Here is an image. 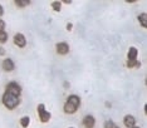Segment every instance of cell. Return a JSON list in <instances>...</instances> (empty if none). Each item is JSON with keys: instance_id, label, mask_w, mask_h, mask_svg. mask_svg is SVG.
I'll use <instances>...</instances> for the list:
<instances>
[{"instance_id": "6da1fadb", "label": "cell", "mask_w": 147, "mask_h": 128, "mask_svg": "<svg viewBox=\"0 0 147 128\" xmlns=\"http://www.w3.org/2000/svg\"><path fill=\"white\" fill-rule=\"evenodd\" d=\"M79 106H81V98H79L77 94H72V96L68 97L67 102L64 103L63 109H64V112L67 114H73L78 110Z\"/></svg>"}, {"instance_id": "7a4b0ae2", "label": "cell", "mask_w": 147, "mask_h": 128, "mask_svg": "<svg viewBox=\"0 0 147 128\" xmlns=\"http://www.w3.org/2000/svg\"><path fill=\"white\" fill-rule=\"evenodd\" d=\"M1 102L8 109H14V108H16V107L19 106V104H20V97L5 92L4 94H3Z\"/></svg>"}, {"instance_id": "3957f363", "label": "cell", "mask_w": 147, "mask_h": 128, "mask_svg": "<svg viewBox=\"0 0 147 128\" xmlns=\"http://www.w3.org/2000/svg\"><path fill=\"white\" fill-rule=\"evenodd\" d=\"M36 109H38V116H39V119H40V122L47 123L49 119L52 118V113H51V112H48V110L45 109V106H44L43 103L38 104Z\"/></svg>"}, {"instance_id": "277c9868", "label": "cell", "mask_w": 147, "mask_h": 128, "mask_svg": "<svg viewBox=\"0 0 147 128\" xmlns=\"http://www.w3.org/2000/svg\"><path fill=\"white\" fill-rule=\"evenodd\" d=\"M5 89H6L5 92H8L10 94H14V96H18V97H20V94H22V87L19 86L16 82L8 83V84H6V88Z\"/></svg>"}, {"instance_id": "5b68a950", "label": "cell", "mask_w": 147, "mask_h": 128, "mask_svg": "<svg viewBox=\"0 0 147 128\" xmlns=\"http://www.w3.org/2000/svg\"><path fill=\"white\" fill-rule=\"evenodd\" d=\"M13 40H14V44L16 46H19V48H24V46L26 45L25 35L22 34V33H16V34L14 35V38H13Z\"/></svg>"}, {"instance_id": "8992f818", "label": "cell", "mask_w": 147, "mask_h": 128, "mask_svg": "<svg viewBox=\"0 0 147 128\" xmlns=\"http://www.w3.org/2000/svg\"><path fill=\"white\" fill-rule=\"evenodd\" d=\"M55 49L59 55H65L69 53V45H68V43H65V42L58 43V44L55 45Z\"/></svg>"}, {"instance_id": "52a82bcc", "label": "cell", "mask_w": 147, "mask_h": 128, "mask_svg": "<svg viewBox=\"0 0 147 128\" xmlns=\"http://www.w3.org/2000/svg\"><path fill=\"white\" fill-rule=\"evenodd\" d=\"M1 67L5 72H13V70L15 69V63L13 62V59H10V58H5L1 63Z\"/></svg>"}, {"instance_id": "ba28073f", "label": "cell", "mask_w": 147, "mask_h": 128, "mask_svg": "<svg viewBox=\"0 0 147 128\" xmlns=\"http://www.w3.org/2000/svg\"><path fill=\"white\" fill-rule=\"evenodd\" d=\"M83 126L86 128H94V126H96L94 117L91 116V114H87L84 118H83Z\"/></svg>"}, {"instance_id": "9c48e42d", "label": "cell", "mask_w": 147, "mask_h": 128, "mask_svg": "<svg viewBox=\"0 0 147 128\" xmlns=\"http://www.w3.org/2000/svg\"><path fill=\"white\" fill-rule=\"evenodd\" d=\"M123 123H125V126L127 128H132L136 126V119L131 114H127V116H125V118H123Z\"/></svg>"}, {"instance_id": "30bf717a", "label": "cell", "mask_w": 147, "mask_h": 128, "mask_svg": "<svg viewBox=\"0 0 147 128\" xmlns=\"http://www.w3.org/2000/svg\"><path fill=\"white\" fill-rule=\"evenodd\" d=\"M137 57H138V50L135 46H131L127 53V59H137Z\"/></svg>"}, {"instance_id": "8fae6325", "label": "cell", "mask_w": 147, "mask_h": 128, "mask_svg": "<svg viewBox=\"0 0 147 128\" xmlns=\"http://www.w3.org/2000/svg\"><path fill=\"white\" fill-rule=\"evenodd\" d=\"M126 65L128 68H141V62H138L137 59H127Z\"/></svg>"}, {"instance_id": "7c38bea8", "label": "cell", "mask_w": 147, "mask_h": 128, "mask_svg": "<svg viewBox=\"0 0 147 128\" xmlns=\"http://www.w3.org/2000/svg\"><path fill=\"white\" fill-rule=\"evenodd\" d=\"M138 22H140V24H141V26L147 28V14L146 13H142V14L138 15Z\"/></svg>"}, {"instance_id": "4fadbf2b", "label": "cell", "mask_w": 147, "mask_h": 128, "mask_svg": "<svg viewBox=\"0 0 147 128\" xmlns=\"http://www.w3.org/2000/svg\"><path fill=\"white\" fill-rule=\"evenodd\" d=\"M20 124H22L23 128H28L29 124H30V118H29L28 116L22 117V118H20Z\"/></svg>"}, {"instance_id": "5bb4252c", "label": "cell", "mask_w": 147, "mask_h": 128, "mask_svg": "<svg viewBox=\"0 0 147 128\" xmlns=\"http://www.w3.org/2000/svg\"><path fill=\"white\" fill-rule=\"evenodd\" d=\"M14 3L18 8H25V6H28L30 4V0H16Z\"/></svg>"}, {"instance_id": "9a60e30c", "label": "cell", "mask_w": 147, "mask_h": 128, "mask_svg": "<svg viewBox=\"0 0 147 128\" xmlns=\"http://www.w3.org/2000/svg\"><path fill=\"white\" fill-rule=\"evenodd\" d=\"M52 9L54 11L59 13L62 10V1H52Z\"/></svg>"}, {"instance_id": "2e32d148", "label": "cell", "mask_w": 147, "mask_h": 128, "mask_svg": "<svg viewBox=\"0 0 147 128\" xmlns=\"http://www.w3.org/2000/svg\"><path fill=\"white\" fill-rule=\"evenodd\" d=\"M6 42H8V34H6V32L1 30L0 32V44H4Z\"/></svg>"}, {"instance_id": "e0dca14e", "label": "cell", "mask_w": 147, "mask_h": 128, "mask_svg": "<svg viewBox=\"0 0 147 128\" xmlns=\"http://www.w3.org/2000/svg\"><path fill=\"white\" fill-rule=\"evenodd\" d=\"M115 127H116V124L113 123L111 119L106 121V123H105V128H115Z\"/></svg>"}, {"instance_id": "ac0fdd59", "label": "cell", "mask_w": 147, "mask_h": 128, "mask_svg": "<svg viewBox=\"0 0 147 128\" xmlns=\"http://www.w3.org/2000/svg\"><path fill=\"white\" fill-rule=\"evenodd\" d=\"M4 29H5V22L3 19H0V32L4 30Z\"/></svg>"}, {"instance_id": "d6986e66", "label": "cell", "mask_w": 147, "mask_h": 128, "mask_svg": "<svg viewBox=\"0 0 147 128\" xmlns=\"http://www.w3.org/2000/svg\"><path fill=\"white\" fill-rule=\"evenodd\" d=\"M72 28H73V24H72V23H68V24H67V30H68V32H71Z\"/></svg>"}, {"instance_id": "ffe728a7", "label": "cell", "mask_w": 147, "mask_h": 128, "mask_svg": "<svg viewBox=\"0 0 147 128\" xmlns=\"http://www.w3.org/2000/svg\"><path fill=\"white\" fill-rule=\"evenodd\" d=\"M5 49L4 48H1V46H0V55H5Z\"/></svg>"}, {"instance_id": "44dd1931", "label": "cell", "mask_w": 147, "mask_h": 128, "mask_svg": "<svg viewBox=\"0 0 147 128\" xmlns=\"http://www.w3.org/2000/svg\"><path fill=\"white\" fill-rule=\"evenodd\" d=\"M4 15V8H3V5H0V16Z\"/></svg>"}, {"instance_id": "7402d4cb", "label": "cell", "mask_w": 147, "mask_h": 128, "mask_svg": "<svg viewBox=\"0 0 147 128\" xmlns=\"http://www.w3.org/2000/svg\"><path fill=\"white\" fill-rule=\"evenodd\" d=\"M69 87V83L68 82H64V88H68Z\"/></svg>"}, {"instance_id": "603a6c76", "label": "cell", "mask_w": 147, "mask_h": 128, "mask_svg": "<svg viewBox=\"0 0 147 128\" xmlns=\"http://www.w3.org/2000/svg\"><path fill=\"white\" fill-rule=\"evenodd\" d=\"M63 3H65V4H72V1H69V0H65V1H63Z\"/></svg>"}, {"instance_id": "cb8c5ba5", "label": "cell", "mask_w": 147, "mask_h": 128, "mask_svg": "<svg viewBox=\"0 0 147 128\" xmlns=\"http://www.w3.org/2000/svg\"><path fill=\"white\" fill-rule=\"evenodd\" d=\"M106 107H111V103H109V102H106Z\"/></svg>"}, {"instance_id": "d4e9b609", "label": "cell", "mask_w": 147, "mask_h": 128, "mask_svg": "<svg viewBox=\"0 0 147 128\" xmlns=\"http://www.w3.org/2000/svg\"><path fill=\"white\" fill-rule=\"evenodd\" d=\"M132 128H140V127H136V126H135V127H132Z\"/></svg>"}, {"instance_id": "484cf974", "label": "cell", "mask_w": 147, "mask_h": 128, "mask_svg": "<svg viewBox=\"0 0 147 128\" xmlns=\"http://www.w3.org/2000/svg\"><path fill=\"white\" fill-rule=\"evenodd\" d=\"M115 128H118V127H115Z\"/></svg>"}, {"instance_id": "4316f807", "label": "cell", "mask_w": 147, "mask_h": 128, "mask_svg": "<svg viewBox=\"0 0 147 128\" xmlns=\"http://www.w3.org/2000/svg\"><path fill=\"white\" fill-rule=\"evenodd\" d=\"M69 128H73V127H69Z\"/></svg>"}]
</instances>
